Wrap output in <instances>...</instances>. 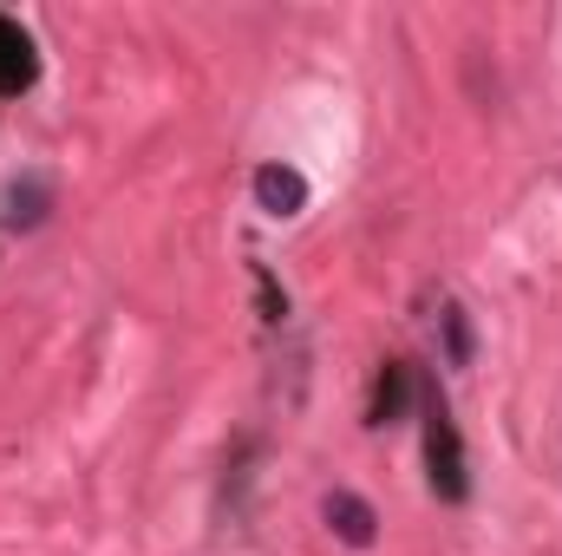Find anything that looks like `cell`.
Returning a JSON list of instances; mask_svg holds the SVG:
<instances>
[{"label": "cell", "mask_w": 562, "mask_h": 556, "mask_svg": "<svg viewBox=\"0 0 562 556\" xmlns=\"http://www.w3.org/2000/svg\"><path fill=\"white\" fill-rule=\"evenodd\" d=\"M419 419H425V471H431V491L445 498V504H458L464 491H471V478H464V438H458V419L445 407V393H419Z\"/></svg>", "instance_id": "cell-1"}, {"label": "cell", "mask_w": 562, "mask_h": 556, "mask_svg": "<svg viewBox=\"0 0 562 556\" xmlns=\"http://www.w3.org/2000/svg\"><path fill=\"white\" fill-rule=\"evenodd\" d=\"M321 518H327V531H334L347 551H373V537H380V518H373V504H367L360 491H327Z\"/></svg>", "instance_id": "cell-2"}, {"label": "cell", "mask_w": 562, "mask_h": 556, "mask_svg": "<svg viewBox=\"0 0 562 556\" xmlns=\"http://www.w3.org/2000/svg\"><path fill=\"white\" fill-rule=\"evenodd\" d=\"M33 79H40V53L26 40V26L0 13V99H20Z\"/></svg>", "instance_id": "cell-3"}, {"label": "cell", "mask_w": 562, "mask_h": 556, "mask_svg": "<svg viewBox=\"0 0 562 556\" xmlns=\"http://www.w3.org/2000/svg\"><path fill=\"white\" fill-rule=\"evenodd\" d=\"M256 203H262V216H301L307 210V177L294 164H262L256 170Z\"/></svg>", "instance_id": "cell-4"}, {"label": "cell", "mask_w": 562, "mask_h": 556, "mask_svg": "<svg viewBox=\"0 0 562 556\" xmlns=\"http://www.w3.org/2000/svg\"><path fill=\"white\" fill-rule=\"evenodd\" d=\"M413 400H419V393H413V374L393 360V367L380 374V387H373V425H393V419L406 413Z\"/></svg>", "instance_id": "cell-5"}, {"label": "cell", "mask_w": 562, "mask_h": 556, "mask_svg": "<svg viewBox=\"0 0 562 556\" xmlns=\"http://www.w3.org/2000/svg\"><path fill=\"white\" fill-rule=\"evenodd\" d=\"M445 354H451V367H464V360H471V327H464V314H458V308H445Z\"/></svg>", "instance_id": "cell-6"}]
</instances>
